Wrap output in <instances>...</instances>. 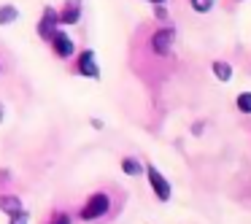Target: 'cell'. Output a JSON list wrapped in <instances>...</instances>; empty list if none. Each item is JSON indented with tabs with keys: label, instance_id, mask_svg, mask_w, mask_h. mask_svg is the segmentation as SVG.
Listing matches in <instances>:
<instances>
[{
	"label": "cell",
	"instance_id": "obj_17",
	"mask_svg": "<svg viewBox=\"0 0 251 224\" xmlns=\"http://www.w3.org/2000/svg\"><path fill=\"white\" fill-rule=\"evenodd\" d=\"M3 119H6V108H3V103H0V124H3Z\"/></svg>",
	"mask_w": 251,
	"mask_h": 224
},
{
	"label": "cell",
	"instance_id": "obj_8",
	"mask_svg": "<svg viewBox=\"0 0 251 224\" xmlns=\"http://www.w3.org/2000/svg\"><path fill=\"white\" fill-rule=\"evenodd\" d=\"M0 211L3 213H8V216H19V213H25V205H22V200L19 197H14V195H3L0 197Z\"/></svg>",
	"mask_w": 251,
	"mask_h": 224
},
{
	"label": "cell",
	"instance_id": "obj_4",
	"mask_svg": "<svg viewBox=\"0 0 251 224\" xmlns=\"http://www.w3.org/2000/svg\"><path fill=\"white\" fill-rule=\"evenodd\" d=\"M173 41H176V30L173 27H162V30H157V33L151 35V49L165 57L170 51V46H173Z\"/></svg>",
	"mask_w": 251,
	"mask_h": 224
},
{
	"label": "cell",
	"instance_id": "obj_9",
	"mask_svg": "<svg viewBox=\"0 0 251 224\" xmlns=\"http://www.w3.org/2000/svg\"><path fill=\"white\" fill-rule=\"evenodd\" d=\"M19 19V8L14 3H6V6H0V25H11Z\"/></svg>",
	"mask_w": 251,
	"mask_h": 224
},
{
	"label": "cell",
	"instance_id": "obj_5",
	"mask_svg": "<svg viewBox=\"0 0 251 224\" xmlns=\"http://www.w3.org/2000/svg\"><path fill=\"white\" fill-rule=\"evenodd\" d=\"M51 49H54V54H57V57L68 60V57H73V51H76V44H73V38H71L68 33L57 30L54 38H51Z\"/></svg>",
	"mask_w": 251,
	"mask_h": 224
},
{
	"label": "cell",
	"instance_id": "obj_14",
	"mask_svg": "<svg viewBox=\"0 0 251 224\" xmlns=\"http://www.w3.org/2000/svg\"><path fill=\"white\" fill-rule=\"evenodd\" d=\"M49 224H71V216H68L65 211H57L54 216H51V222Z\"/></svg>",
	"mask_w": 251,
	"mask_h": 224
},
{
	"label": "cell",
	"instance_id": "obj_13",
	"mask_svg": "<svg viewBox=\"0 0 251 224\" xmlns=\"http://www.w3.org/2000/svg\"><path fill=\"white\" fill-rule=\"evenodd\" d=\"M189 3H192V8H195L197 14H205V11L213 8V0H189Z\"/></svg>",
	"mask_w": 251,
	"mask_h": 224
},
{
	"label": "cell",
	"instance_id": "obj_15",
	"mask_svg": "<svg viewBox=\"0 0 251 224\" xmlns=\"http://www.w3.org/2000/svg\"><path fill=\"white\" fill-rule=\"evenodd\" d=\"M11 224H30V222H27V211L19 213V216H14V219H11Z\"/></svg>",
	"mask_w": 251,
	"mask_h": 224
},
{
	"label": "cell",
	"instance_id": "obj_6",
	"mask_svg": "<svg viewBox=\"0 0 251 224\" xmlns=\"http://www.w3.org/2000/svg\"><path fill=\"white\" fill-rule=\"evenodd\" d=\"M76 68H78V73L87 76V78H100V68H98V62H95V51L92 49H87V51L78 54Z\"/></svg>",
	"mask_w": 251,
	"mask_h": 224
},
{
	"label": "cell",
	"instance_id": "obj_12",
	"mask_svg": "<svg viewBox=\"0 0 251 224\" xmlns=\"http://www.w3.org/2000/svg\"><path fill=\"white\" fill-rule=\"evenodd\" d=\"M235 103H238V111H243V114H251V92H240Z\"/></svg>",
	"mask_w": 251,
	"mask_h": 224
},
{
	"label": "cell",
	"instance_id": "obj_2",
	"mask_svg": "<svg viewBox=\"0 0 251 224\" xmlns=\"http://www.w3.org/2000/svg\"><path fill=\"white\" fill-rule=\"evenodd\" d=\"M146 175H149V184H151L154 195H157L162 202H168V200H170V181L165 178V175L159 173L154 165H146Z\"/></svg>",
	"mask_w": 251,
	"mask_h": 224
},
{
	"label": "cell",
	"instance_id": "obj_1",
	"mask_svg": "<svg viewBox=\"0 0 251 224\" xmlns=\"http://www.w3.org/2000/svg\"><path fill=\"white\" fill-rule=\"evenodd\" d=\"M108 208H111L108 195H105V192H95V195L89 197L87 202H84V208H81V219H84V222L100 219V216H105V213H108Z\"/></svg>",
	"mask_w": 251,
	"mask_h": 224
},
{
	"label": "cell",
	"instance_id": "obj_11",
	"mask_svg": "<svg viewBox=\"0 0 251 224\" xmlns=\"http://www.w3.org/2000/svg\"><path fill=\"white\" fill-rule=\"evenodd\" d=\"M213 76H216L219 81H229V76H232V68H229V62H222V60L213 62Z\"/></svg>",
	"mask_w": 251,
	"mask_h": 224
},
{
	"label": "cell",
	"instance_id": "obj_16",
	"mask_svg": "<svg viewBox=\"0 0 251 224\" xmlns=\"http://www.w3.org/2000/svg\"><path fill=\"white\" fill-rule=\"evenodd\" d=\"M154 17H157V19H168V11H165L162 6H154Z\"/></svg>",
	"mask_w": 251,
	"mask_h": 224
},
{
	"label": "cell",
	"instance_id": "obj_3",
	"mask_svg": "<svg viewBox=\"0 0 251 224\" xmlns=\"http://www.w3.org/2000/svg\"><path fill=\"white\" fill-rule=\"evenodd\" d=\"M57 25H60V14H57L51 6H46L44 8V17H41V22H38V35L44 41H51V38H54V33H57Z\"/></svg>",
	"mask_w": 251,
	"mask_h": 224
},
{
	"label": "cell",
	"instance_id": "obj_7",
	"mask_svg": "<svg viewBox=\"0 0 251 224\" xmlns=\"http://www.w3.org/2000/svg\"><path fill=\"white\" fill-rule=\"evenodd\" d=\"M81 19V0H65L60 11V25H76Z\"/></svg>",
	"mask_w": 251,
	"mask_h": 224
},
{
	"label": "cell",
	"instance_id": "obj_10",
	"mask_svg": "<svg viewBox=\"0 0 251 224\" xmlns=\"http://www.w3.org/2000/svg\"><path fill=\"white\" fill-rule=\"evenodd\" d=\"M122 170H125L127 175H141L146 168H143V165L138 162L135 157H125V159H122Z\"/></svg>",
	"mask_w": 251,
	"mask_h": 224
},
{
	"label": "cell",
	"instance_id": "obj_18",
	"mask_svg": "<svg viewBox=\"0 0 251 224\" xmlns=\"http://www.w3.org/2000/svg\"><path fill=\"white\" fill-rule=\"evenodd\" d=\"M149 3H154V6H162L165 0H149Z\"/></svg>",
	"mask_w": 251,
	"mask_h": 224
}]
</instances>
